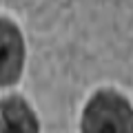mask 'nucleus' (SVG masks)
<instances>
[{"label":"nucleus","mask_w":133,"mask_h":133,"mask_svg":"<svg viewBox=\"0 0 133 133\" xmlns=\"http://www.w3.org/2000/svg\"><path fill=\"white\" fill-rule=\"evenodd\" d=\"M82 133H133L131 104L120 91L100 89L91 95L80 120Z\"/></svg>","instance_id":"nucleus-1"},{"label":"nucleus","mask_w":133,"mask_h":133,"mask_svg":"<svg viewBox=\"0 0 133 133\" xmlns=\"http://www.w3.org/2000/svg\"><path fill=\"white\" fill-rule=\"evenodd\" d=\"M0 133H40L38 118L24 98L5 95L0 100Z\"/></svg>","instance_id":"nucleus-3"},{"label":"nucleus","mask_w":133,"mask_h":133,"mask_svg":"<svg viewBox=\"0 0 133 133\" xmlns=\"http://www.w3.org/2000/svg\"><path fill=\"white\" fill-rule=\"evenodd\" d=\"M24 69V38L18 24L0 18V87H11Z\"/></svg>","instance_id":"nucleus-2"}]
</instances>
